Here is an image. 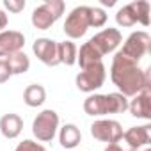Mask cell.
Returning a JSON list of instances; mask_svg holds the SVG:
<instances>
[{"label": "cell", "instance_id": "obj_1", "mask_svg": "<svg viewBox=\"0 0 151 151\" xmlns=\"http://www.w3.org/2000/svg\"><path fill=\"white\" fill-rule=\"evenodd\" d=\"M110 80L126 98H133L140 91H151V75L149 69H142L139 62L116 52L110 66Z\"/></svg>", "mask_w": 151, "mask_h": 151}, {"label": "cell", "instance_id": "obj_2", "mask_svg": "<svg viewBox=\"0 0 151 151\" xmlns=\"http://www.w3.org/2000/svg\"><path fill=\"white\" fill-rule=\"evenodd\" d=\"M64 2L62 0H46L45 4L37 6L32 11L30 22L37 30H48L62 14H64Z\"/></svg>", "mask_w": 151, "mask_h": 151}, {"label": "cell", "instance_id": "obj_3", "mask_svg": "<svg viewBox=\"0 0 151 151\" xmlns=\"http://www.w3.org/2000/svg\"><path fill=\"white\" fill-rule=\"evenodd\" d=\"M105 78H107V69H105V64L101 60V62H96V64L82 69L75 77V86L82 93L93 94L94 91H98L105 84Z\"/></svg>", "mask_w": 151, "mask_h": 151}, {"label": "cell", "instance_id": "obj_4", "mask_svg": "<svg viewBox=\"0 0 151 151\" xmlns=\"http://www.w3.org/2000/svg\"><path fill=\"white\" fill-rule=\"evenodd\" d=\"M59 114L52 109L39 112L32 121V133L39 142H52L59 130Z\"/></svg>", "mask_w": 151, "mask_h": 151}, {"label": "cell", "instance_id": "obj_5", "mask_svg": "<svg viewBox=\"0 0 151 151\" xmlns=\"http://www.w3.org/2000/svg\"><path fill=\"white\" fill-rule=\"evenodd\" d=\"M89 29V6L75 7L64 22V34L71 39H80L86 36Z\"/></svg>", "mask_w": 151, "mask_h": 151}, {"label": "cell", "instance_id": "obj_6", "mask_svg": "<svg viewBox=\"0 0 151 151\" xmlns=\"http://www.w3.org/2000/svg\"><path fill=\"white\" fill-rule=\"evenodd\" d=\"M149 50H151V36L146 30H137L126 37V41L123 43V48L119 52L124 57L139 62Z\"/></svg>", "mask_w": 151, "mask_h": 151}, {"label": "cell", "instance_id": "obj_7", "mask_svg": "<svg viewBox=\"0 0 151 151\" xmlns=\"http://www.w3.org/2000/svg\"><path fill=\"white\" fill-rule=\"evenodd\" d=\"M91 135L107 144H117L123 139V126L116 119H98L91 124Z\"/></svg>", "mask_w": 151, "mask_h": 151}, {"label": "cell", "instance_id": "obj_8", "mask_svg": "<svg viewBox=\"0 0 151 151\" xmlns=\"http://www.w3.org/2000/svg\"><path fill=\"white\" fill-rule=\"evenodd\" d=\"M89 43L103 55L107 53H112L117 50V46L123 43V34L119 32V29H114V27H109V29H103L101 32H98L96 36H93L89 39Z\"/></svg>", "mask_w": 151, "mask_h": 151}, {"label": "cell", "instance_id": "obj_9", "mask_svg": "<svg viewBox=\"0 0 151 151\" xmlns=\"http://www.w3.org/2000/svg\"><path fill=\"white\" fill-rule=\"evenodd\" d=\"M34 55L45 64V66H57L59 64V53H57V41L50 37H37L32 45Z\"/></svg>", "mask_w": 151, "mask_h": 151}, {"label": "cell", "instance_id": "obj_10", "mask_svg": "<svg viewBox=\"0 0 151 151\" xmlns=\"http://www.w3.org/2000/svg\"><path fill=\"white\" fill-rule=\"evenodd\" d=\"M123 139L128 144V151H139L140 147L147 146L151 140V126L142 124V126H132L126 132H123Z\"/></svg>", "mask_w": 151, "mask_h": 151}, {"label": "cell", "instance_id": "obj_11", "mask_svg": "<svg viewBox=\"0 0 151 151\" xmlns=\"http://www.w3.org/2000/svg\"><path fill=\"white\" fill-rule=\"evenodd\" d=\"M25 46V36L18 30L0 32V57H9L16 52H22Z\"/></svg>", "mask_w": 151, "mask_h": 151}, {"label": "cell", "instance_id": "obj_12", "mask_svg": "<svg viewBox=\"0 0 151 151\" xmlns=\"http://www.w3.org/2000/svg\"><path fill=\"white\" fill-rule=\"evenodd\" d=\"M128 110L137 119H151V91H140L128 100Z\"/></svg>", "mask_w": 151, "mask_h": 151}, {"label": "cell", "instance_id": "obj_13", "mask_svg": "<svg viewBox=\"0 0 151 151\" xmlns=\"http://www.w3.org/2000/svg\"><path fill=\"white\" fill-rule=\"evenodd\" d=\"M23 130V119L18 114H4L0 117V133H2L6 139H16L20 137Z\"/></svg>", "mask_w": 151, "mask_h": 151}, {"label": "cell", "instance_id": "obj_14", "mask_svg": "<svg viewBox=\"0 0 151 151\" xmlns=\"http://www.w3.org/2000/svg\"><path fill=\"white\" fill-rule=\"evenodd\" d=\"M59 142L64 149H75L82 142L80 128L73 123H66L62 128H59Z\"/></svg>", "mask_w": 151, "mask_h": 151}, {"label": "cell", "instance_id": "obj_15", "mask_svg": "<svg viewBox=\"0 0 151 151\" xmlns=\"http://www.w3.org/2000/svg\"><path fill=\"white\" fill-rule=\"evenodd\" d=\"M84 112H86L87 116H93V117L107 116L109 110H107V100H105V94H98V93L89 94V96L84 100Z\"/></svg>", "mask_w": 151, "mask_h": 151}, {"label": "cell", "instance_id": "obj_16", "mask_svg": "<svg viewBox=\"0 0 151 151\" xmlns=\"http://www.w3.org/2000/svg\"><path fill=\"white\" fill-rule=\"evenodd\" d=\"M101 53L87 41V43H84L82 46H80V50H78V53H77V62H78V66H80V69H86V68H89V66H93V64H96V62H101Z\"/></svg>", "mask_w": 151, "mask_h": 151}, {"label": "cell", "instance_id": "obj_17", "mask_svg": "<svg viewBox=\"0 0 151 151\" xmlns=\"http://www.w3.org/2000/svg\"><path fill=\"white\" fill-rule=\"evenodd\" d=\"M23 101L30 109L41 107L46 101V89L41 84H30V86H27V89L23 91Z\"/></svg>", "mask_w": 151, "mask_h": 151}, {"label": "cell", "instance_id": "obj_18", "mask_svg": "<svg viewBox=\"0 0 151 151\" xmlns=\"http://www.w3.org/2000/svg\"><path fill=\"white\" fill-rule=\"evenodd\" d=\"M57 53H59V64H66V66H75L77 64V53L78 48L73 41H62L57 43Z\"/></svg>", "mask_w": 151, "mask_h": 151}, {"label": "cell", "instance_id": "obj_19", "mask_svg": "<svg viewBox=\"0 0 151 151\" xmlns=\"http://www.w3.org/2000/svg\"><path fill=\"white\" fill-rule=\"evenodd\" d=\"M6 62L11 69V75H23L30 69V59L25 52H16V53L6 57Z\"/></svg>", "mask_w": 151, "mask_h": 151}, {"label": "cell", "instance_id": "obj_20", "mask_svg": "<svg viewBox=\"0 0 151 151\" xmlns=\"http://www.w3.org/2000/svg\"><path fill=\"white\" fill-rule=\"evenodd\" d=\"M116 23H117L119 27H133L135 23H139L135 2H130V4L123 6V7L116 13Z\"/></svg>", "mask_w": 151, "mask_h": 151}, {"label": "cell", "instance_id": "obj_21", "mask_svg": "<svg viewBox=\"0 0 151 151\" xmlns=\"http://www.w3.org/2000/svg\"><path fill=\"white\" fill-rule=\"evenodd\" d=\"M107 100V110L109 114H123L128 110V98L121 93H109L105 94Z\"/></svg>", "mask_w": 151, "mask_h": 151}, {"label": "cell", "instance_id": "obj_22", "mask_svg": "<svg viewBox=\"0 0 151 151\" xmlns=\"http://www.w3.org/2000/svg\"><path fill=\"white\" fill-rule=\"evenodd\" d=\"M107 23V13L101 7H89V27L100 29Z\"/></svg>", "mask_w": 151, "mask_h": 151}, {"label": "cell", "instance_id": "obj_23", "mask_svg": "<svg viewBox=\"0 0 151 151\" xmlns=\"http://www.w3.org/2000/svg\"><path fill=\"white\" fill-rule=\"evenodd\" d=\"M14 151H46V149H45L43 144H39V142H36V140H30V139H25L23 142H20V144L16 146Z\"/></svg>", "mask_w": 151, "mask_h": 151}, {"label": "cell", "instance_id": "obj_24", "mask_svg": "<svg viewBox=\"0 0 151 151\" xmlns=\"http://www.w3.org/2000/svg\"><path fill=\"white\" fill-rule=\"evenodd\" d=\"M25 6H27L25 0H4V7H6L9 13H14V14L22 13V11L25 9Z\"/></svg>", "mask_w": 151, "mask_h": 151}, {"label": "cell", "instance_id": "obj_25", "mask_svg": "<svg viewBox=\"0 0 151 151\" xmlns=\"http://www.w3.org/2000/svg\"><path fill=\"white\" fill-rule=\"evenodd\" d=\"M11 77H13V75H11V69L7 66L6 59H0V84H6Z\"/></svg>", "mask_w": 151, "mask_h": 151}, {"label": "cell", "instance_id": "obj_26", "mask_svg": "<svg viewBox=\"0 0 151 151\" xmlns=\"http://www.w3.org/2000/svg\"><path fill=\"white\" fill-rule=\"evenodd\" d=\"M7 23H9V18H7V14L0 9V32H4V29L7 27Z\"/></svg>", "mask_w": 151, "mask_h": 151}, {"label": "cell", "instance_id": "obj_27", "mask_svg": "<svg viewBox=\"0 0 151 151\" xmlns=\"http://www.w3.org/2000/svg\"><path fill=\"white\" fill-rule=\"evenodd\" d=\"M103 151H128V149H123L119 144H107V147Z\"/></svg>", "mask_w": 151, "mask_h": 151}, {"label": "cell", "instance_id": "obj_28", "mask_svg": "<svg viewBox=\"0 0 151 151\" xmlns=\"http://www.w3.org/2000/svg\"><path fill=\"white\" fill-rule=\"evenodd\" d=\"M101 4H103V6H109V7H112L116 2H114V0H110V2H109V0H101Z\"/></svg>", "mask_w": 151, "mask_h": 151}, {"label": "cell", "instance_id": "obj_29", "mask_svg": "<svg viewBox=\"0 0 151 151\" xmlns=\"http://www.w3.org/2000/svg\"><path fill=\"white\" fill-rule=\"evenodd\" d=\"M144 151H151V149H149V147H146V149H144Z\"/></svg>", "mask_w": 151, "mask_h": 151}]
</instances>
